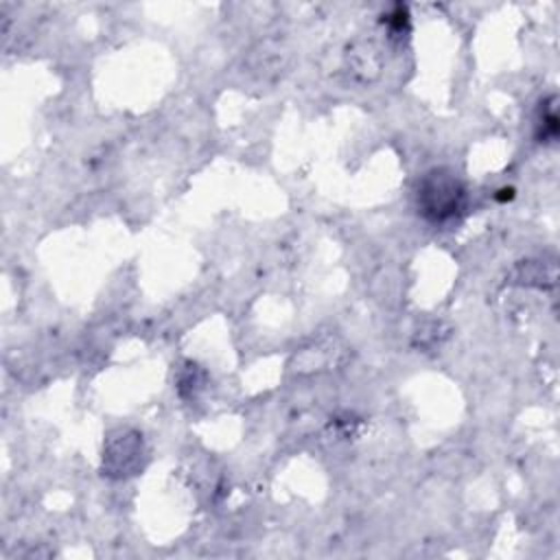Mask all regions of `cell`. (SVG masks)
I'll list each match as a JSON object with an SVG mask.
<instances>
[{
  "mask_svg": "<svg viewBox=\"0 0 560 560\" xmlns=\"http://www.w3.org/2000/svg\"><path fill=\"white\" fill-rule=\"evenodd\" d=\"M468 192L459 175L446 166H435L427 171L416 190V206L422 219L435 225L451 223L459 219L466 210Z\"/></svg>",
  "mask_w": 560,
  "mask_h": 560,
  "instance_id": "1",
  "label": "cell"
},
{
  "mask_svg": "<svg viewBox=\"0 0 560 560\" xmlns=\"http://www.w3.org/2000/svg\"><path fill=\"white\" fill-rule=\"evenodd\" d=\"M147 457L142 435L136 431H118L107 440L103 451V475L122 479L138 475L142 470V459Z\"/></svg>",
  "mask_w": 560,
  "mask_h": 560,
  "instance_id": "2",
  "label": "cell"
}]
</instances>
